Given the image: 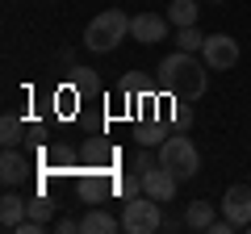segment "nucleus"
<instances>
[{"label": "nucleus", "mask_w": 251, "mask_h": 234, "mask_svg": "<svg viewBox=\"0 0 251 234\" xmlns=\"http://www.w3.org/2000/svg\"><path fill=\"white\" fill-rule=\"evenodd\" d=\"M155 71H159V88L163 92L184 96V100H197L201 92L209 88V67H205V59H197L193 50H172Z\"/></svg>", "instance_id": "1"}, {"label": "nucleus", "mask_w": 251, "mask_h": 234, "mask_svg": "<svg viewBox=\"0 0 251 234\" xmlns=\"http://www.w3.org/2000/svg\"><path fill=\"white\" fill-rule=\"evenodd\" d=\"M130 21H134V17H126L122 9H105V13H97V17L84 25V46H88L92 54H109V50H117V42L130 34Z\"/></svg>", "instance_id": "2"}, {"label": "nucleus", "mask_w": 251, "mask_h": 234, "mask_svg": "<svg viewBox=\"0 0 251 234\" xmlns=\"http://www.w3.org/2000/svg\"><path fill=\"white\" fill-rule=\"evenodd\" d=\"M163 201L147 197V192H138V197H130L122 205V230L126 234H155L163 230Z\"/></svg>", "instance_id": "3"}, {"label": "nucleus", "mask_w": 251, "mask_h": 234, "mask_svg": "<svg viewBox=\"0 0 251 234\" xmlns=\"http://www.w3.org/2000/svg\"><path fill=\"white\" fill-rule=\"evenodd\" d=\"M159 163L176 176V180H193V176L201 171V155H197V146L188 142V138H163Z\"/></svg>", "instance_id": "4"}, {"label": "nucleus", "mask_w": 251, "mask_h": 234, "mask_svg": "<svg viewBox=\"0 0 251 234\" xmlns=\"http://www.w3.org/2000/svg\"><path fill=\"white\" fill-rule=\"evenodd\" d=\"M201 59H205L209 71H230V67L239 63V42H234L230 34H205Z\"/></svg>", "instance_id": "5"}, {"label": "nucleus", "mask_w": 251, "mask_h": 234, "mask_svg": "<svg viewBox=\"0 0 251 234\" xmlns=\"http://www.w3.org/2000/svg\"><path fill=\"white\" fill-rule=\"evenodd\" d=\"M218 209L243 230V226L251 222V184H230V188L222 192V201H218Z\"/></svg>", "instance_id": "6"}, {"label": "nucleus", "mask_w": 251, "mask_h": 234, "mask_svg": "<svg viewBox=\"0 0 251 234\" xmlns=\"http://www.w3.org/2000/svg\"><path fill=\"white\" fill-rule=\"evenodd\" d=\"M176 188H180V180L163 167V163H155V167L143 171V192H147V197H155V201H163V205H168V201L176 197Z\"/></svg>", "instance_id": "7"}, {"label": "nucleus", "mask_w": 251, "mask_h": 234, "mask_svg": "<svg viewBox=\"0 0 251 234\" xmlns=\"http://www.w3.org/2000/svg\"><path fill=\"white\" fill-rule=\"evenodd\" d=\"M168 25H172V21L159 17V13H138V17L130 21V38H134V42H143V46H155V42H163V38H168Z\"/></svg>", "instance_id": "8"}, {"label": "nucleus", "mask_w": 251, "mask_h": 234, "mask_svg": "<svg viewBox=\"0 0 251 234\" xmlns=\"http://www.w3.org/2000/svg\"><path fill=\"white\" fill-rule=\"evenodd\" d=\"M25 176H29L25 155H21L17 146H4V155H0V180H4V188H17Z\"/></svg>", "instance_id": "9"}, {"label": "nucleus", "mask_w": 251, "mask_h": 234, "mask_svg": "<svg viewBox=\"0 0 251 234\" xmlns=\"http://www.w3.org/2000/svg\"><path fill=\"white\" fill-rule=\"evenodd\" d=\"M25 213H29V201L25 197H17L13 188L0 197V226H4V230H17V226L25 222Z\"/></svg>", "instance_id": "10"}, {"label": "nucleus", "mask_w": 251, "mask_h": 234, "mask_svg": "<svg viewBox=\"0 0 251 234\" xmlns=\"http://www.w3.org/2000/svg\"><path fill=\"white\" fill-rule=\"evenodd\" d=\"M80 230L84 234H113V230H122V217L105 213V209H88V213L80 217Z\"/></svg>", "instance_id": "11"}, {"label": "nucleus", "mask_w": 251, "mask_h": 234, "mask_svg": "<svg viewBox=\"0 0 251 234\" xmlns=\"http://www.w3.org/2000/svg\"><path fill=\"white\" fill-rule=\"evenodd\" d=\"M214 217H218V205H209V201H188V209H184V226L188 230H209Z\"/></svg>", "instance_id": "12"}, {"label": "nucleus", "mask_w": 251, "mask_h": 234, "mask_svg": "<svg viewBox=\"0 0 251 234\" xmlns=\"http://www.w3.org/2000/svg\"><path fill=\"white\" fill-rule=\"evenodd\" d=\"M197 17H201V4H197V0H172V4H168V21H172V25H197Z\"/></svg>", "instance_id": "13"}, {"label": "nucleus", "mask_w": 251, "mask_h": 234, "mask_svg": "<svg viewBox=\"0 0 251 234\" xmlns=\"http://www.w3.org/2000/svg\"><path fill=\"white\" fill-rule=\"evenodd\" d=\"M21 138H25V121H21L17 113H4L0 117V142L4 146H21Z\"/></svg>", "instance_id": "14"}, {"label": "nucleus", "mask_w": 251, "mask_h": 234, "mask_svg": "<svg viewBox=\"0 0 251 234\" xmlns=\"http://www.w3.org/2000/svg\"><path fill=\"white\" fill-rule=\"evenodd\" d=\"M201 46H205V34H201L197 25H180V29H176V50H193V54H201Z\"/></svg>", "instance_id": "15"}, {"label": "nucleus", "mask_w": 251, "mask_h": 234, "mask_svg": "<svg viewBox=\"0 0 251 234\" xmlns=\"http://www.w3.org/2000/svg\"><path fill=\"white\" fill-rule=\"evenodd\" d=\"M25 217H34V222L50 226V217H54V201L42 197V192H38V197H29V213H25Z\"/></svg>", "instance_id": "16"}, {"label": "nucleus", "mask_w": 251, "mask_h": 234, "mask_svg": "<svg viewBox=\"0 0 251 234\" xmlns=\"http://www.w3.org/2000/svg\"><path fill=\"white\" fill-rule=\"evenodd\" d=\"M117 192H122L126 201L138 197V192H143V176H126V180H117Z\"/></svg>", "instance_id": "17"}, {"label": "nucleus", "mask_w": 251, "mask_h": 234, "mask_svg": "<svg viewBox=\"0 0 251 234\" xmlns=\"http://www.w3.org/2000/svg\"><path fill=\"white\" fill-rule=\"evenodd\" d=\"M155 163H159V159H155L151 151H138V155H134V171H138V176H143L147 167H155Z\"/></svg>", "instance_id": "18"}, {"label": "nucleus", "mask_w": 251, "mask_h": 234, "mask_svg": "<svg viewBox=\"0 0 251 234\" xmlns=\"http://www.w3.org/2000/svg\"><path fill=\"white\" fill-rule=\"evenodd\" d=\"M54 226H59V234H75V230H80V222H75V217H59Z\"/></svg>", "instance_id": "19"}, {"label": "nucleus", "mask_w": 251, "mask_h": 234, "mask_svg": "<svg viewBox=\"0 0 251 234\" xmlns=\"http://www.w3.org/2000/svg\"><path fill=\"white\" fill-rule=\"evenodd\" d=\"M243 230H247V234H251V222H247V226H243Z\"/></svg>", "instance_id": "20"}, {"label": "nucleus", "mask_w": 251, "mask_h": 234, "mask_svg": "<svg viewBox=\"0 0 251 234\" xmlns=\"http://www.w3.org/2000/svg\"><path fill=\"white\" fill-rule=\"evenodd\" d=\"M214 4H226V0H214Z\"/></svg>", "instance_id": "21"}]
</instances>
